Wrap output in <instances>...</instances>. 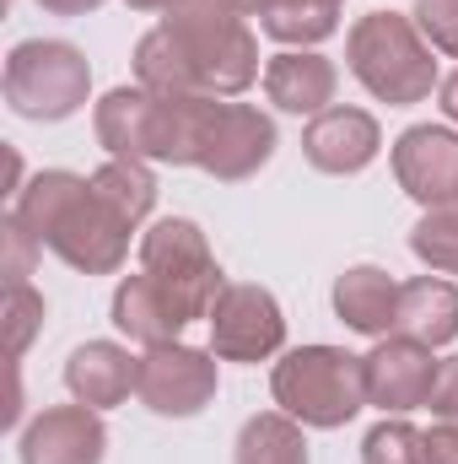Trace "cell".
Masks as SVG:
<instances>
[{
  "mask_svg": "<svg viewBox=\"0 0 458 464\" xmlns=\"http://www.w3.org/2000/svg\"><path fill=\"white\" fill-rule=\"evenodd\" d=\"M11 217L81 276H114L129 254V232H135L92 189V179L65 173V168L33 173L11 200Z\"/></svg>",
  "mask_w": 458,
  "mask_h": 464,
  "instance_id": "cell-1",
  "label": "cell"
},
{
  "mask_svg": "<svg viewBox=\"0 0 458 464\" xmlns=\"http://www.w3.org/2000/svg\"><path fill=\"white\" fill-rule=\"evenodd\" d=\"M205 103L211 98H162L135 87H114L92 130L109 146V157H140V162H173V168H195L200 162V130H205Z\"/></svg>",
  "mask_w": 458,
  "mask_h": 464,
  "instance_id": "cell-2",
  "label": "cell"
},
{
  "mask_svg": "<svg viewBox=\"0 0 458 464\" xmlns=\"http://www.w3.org/2000/svg\"><path fill=\"white\" fill-rule=\"evenodd\" d=\"M345 60H350V76L377 103H394V109L426 103L432 87H443L432 44L421 38L415 16H399V11H367L345 38Z\"/></svg>",
  "mask_w": 458,
  "mask_h": 464,
  "instance_id": "cell-3",
  "label": "cell"
},
{
  "mask_svg": "<svg viewBox=\"0 0 458 464\" xmlns=\"http://www.w3.org/2000/svg\"><path fill=\"white\" fill-rule=\"evenodd\" d=\"M162 27L184 49L200 98H237V92L253 87L259 38L248 33L243 11H232L227 0H184L178 11L162 16Z\"/></svg>",
  "mask_w": 458,
  "mask_h": 464,
  "instance_id": "cell-4",
  "label": "cell"
},
{
  "mask_svg": "<svg viewBox=\"0 0 458 464\" xmlns=\"http://www.w3.org/2000/svg\"><path fill=\"white\" fill-rule=\"evenodd\" d=\"M270 394L302 427L335 432L367 405V367L340 346H297L275 362Z\"/></svg>",
  "mask_w": 458,
  "mask_h": 464,
  "instance_id": "cell-5",
  "label": "cell"
},
{
  "mask_svg": "<svg viewBox=\"0 0 458 464\" xmlns=\"http://www.w3.org/2000/svg\"><path fill=\"white\" fill-rule=\"evenodd\" d=\"M5 109L16 119H33V124H60L71 119L87 92H92V65L76 44L65 38H22L11 54H5Z\"/></svg>",
  "mask_w": 458,
  "mask_h": 464,
  "instance_id": "cell-6",
  "label": "cell"
},
{
  "mask_svg": "<svg viewBox=\"0 0 458 464\" xmlns=\"http://www.w3.org/2000/svg\"><path fill=\"white\" fill-rule=\"evenodd\" d=\"M140 270L173 297V308L184 319H211L216 297H222V265L205 243V232L189 217H162L157 227L140 237Z\"/></svg>",
  "mask_w": 458,
  "mask_h": 464,
  "instance_id": "cell-7",
  "label": "cell"
},
{
  "mask_svg": "<svg viewBox=\"0 0 458 464\" xmlns=\"http://www.w3.org/2000/svg\"><path fill=\"white\" fill-rule=\"evenodd\" d=\"M275 157V124L259 114L253 103H232V98H211L205 103V130H200V162L211 179L237 184L253 179L264 162Z\"/></svg>",
  "mask_w": 458,
  "mask_h": 464,
  "instance_id": "cell-8",
  "label": "cell"
},
{
  "mask_svg": "<svg viewBox=\"0 0 458 464\" xmlns=\"http://www.w3.org/2000/svg\"><path fill=\"white\" fill-rule=\"evenodd\" d=\"M216 351H195L184 341H167V346H146L140 356V405L157 411V416H200L211 400H216Z\"/></svg>",
  "mask_w": 458,
  "mask_h": 464,
  "instance_id": "cell-9",
  "label": "cell"
},
{
  "mask_svg": "<svg viewBox=\"0 0 458 464\" xmlns=\"http://www.w3.org/2000/svg\"><path fill=\"white\" fill-rule=\"evenodd\" d=\"M286 346V314L264 286L227 281L211 308V351L222 362H270Z\"/></svg>",
  "mask_w": 458,
  "mask_h": 464,
  "instance_id": "cell-10",
  "label": "cell"
},
{
  "mask_svg": "<svg viewBox=\"0 0 458 464\" xmlns=\"http://www.w3.org/2000/svg\"><path fill=\"white\" fill-rule=\"evenodd\" d=\"M361 367H367V405L405 416V411L432 405V389H437V367L443 362L432 356V346H421L410 335H388V341H377V346L361 356Z\"/></svg>",
  "mask_w": 458,
  "mask_h": 464,
  "instance_id": "cell-11",
  "label": "cell"
},
{
  "mask_svg": "<svg viewBox=\"0 0 458 464\" xmlns=\"http://www.w3.org/2000/svg\"><path fill=\"white\" fill-rule=\"evenodd\" d=\"M394 179L415 206H458V130L410 124L394 140Z\"/></svg>",
  "mask_w": 458,
  "mask_h": 464,
  "instance_id": "cell-12",
  "label": "cell"
},
{
  "mask_svg": "<svg viewBox=\"0 0 458 464\" xmlns=\"http://www.w3.org/2000/svg\"><path fill=\"white\" fill-rule=\"evenodd\" d=\"M16 454H22V464H103V454H109L103 411H92V405H49L22 427Z\"/></svg>",
  "mask_w": 458,
  "mask_h": 464,
  "instance_id": "cell-13",
  "label": "cell"
},
{
  "mask_svg": "<svg viewBox=\"0 0 458 464\" xmlns=\"http://www.w3.org/2000/svg\"><path fill=\"white\" fill-rule=\"evenodd\" d=\"M302 151H308V162H313L319 173L350 179V173H361V168L377 162L383 130H377V119L367 114V109H340V103H335V109H324V114L308 119Z\"/></svg>",
  "mask_w": 458,
  "mask_h": 464,
  "instance_id": "cell-14",
  "label": "cell"
},
{
  "mask_svg": "<svg viewBox=\"0 0 458 464\" xmlns=\"http://www.w3.org/2000/svg\"><path fill=\"white\" fill-rule=\"evenodd\" d=\"M65 389H71L76 405L114 411L140 389V356H129L119 341H87L65 362Z\"/></svg>",
  "mask_w": 458,
  "mask_h": 464,
  "instance_id": "cell-15",
  "label": "cell"
},
{
  "mask_svg": "<svg viewBox=\"0 0 458 464\" xmlns=\"http://www.w3.org/2000/svg\"><path fill=\"white\" fill-rule=\"evenodd\" d=\"M335 87H340V71L319 49H281L264 65V98L281 114H324V109H335Z\"/></svg>",
  "mask_w": 458,
  "mask_h": 464,
  "instance_id": "cell-16",
  "label": "cell"
},
{
  "mask_svg": "<svg viewBox=\"0 0 458 464\" xmlns=\"http://www.w3.org/2000/svg\"><path fill=\"white\" fill-rule=\"evenodd\" d=\"M335 314L356 335L388 341L399 330V281L377 265H350L335 281Z\"/></svg>",
  "mask_w": 458,
  "mask_h": 464,
  "instance_id": "cell-17",
  "label": "cell"
},
{
  "mask_svg": "<svg viewBox=\"0 0 458 464\" xmlns=\"http://www.w3.org/2000/svg\"><path fill=\"white\" fill-rule=\"evenodd\" d=\"M114 324L119 335H129L135 346H167V341H178L184 335V314L173 308V297L140 270V276H124L114 286Z\"/></svg>",
  "mask_w": 458,
  "mask_h": 464,
  "instance_id": "cell-18",
  "label": "cell"
},
{
  "mask_svg": "<svg viewBox=\"0 0 458 464\" xmlns=\"http://www.w3.org/2000/svg\"><path fill=\"white\" fill-rule=\"evenodd\" d=\"M399 335H410L432 351L458 341V286L448 276L399 281Z\"/></svg>",
  "mask_w": 458,
  "mask_h": 464,
  "instance_id": "cell-19",
  "label": "cell"
},
{
  "mask_svg": "<svg viewBox=\"0 0 458 464\" xmlns=\"http://www.w3.org/2000/svg\"><path fill=\"white\" fill-rule=\"evenodd\" d=\"M232 464H308V438L302 421L286 411H264L248 416L237 443H232Z\"/></svg>",
  "mask_w": 458,
  "mask_h": 464,
  "instance_id": "cell-20",
  "label": "cell"
},
{
  "mask_svg": "<svg viewBox=\"0 0 458 464\" xmlns=\"http://www.w3.org/2000/svg\"><path fill=\"white\" fill-rule=\"evenodd\" d=\"M340 5L345 0H270L259 27L286 49H313L340 27Z\"/></svg>",
  "mask_w": 458,
  "mask_h": 464,
  "instance_id": "cell-21",
  "label": "cell"
},
{
  "mask_svg": "<svg viewBox=\"0 0 458 464\" xmlns=\"http://www.w3.org/2000/svg\"><path fill=\"white\" fill-rule=\"evenodd\" d=\"M135 82H140L146 92H162V98H200L184 49L173 44V33H167L162 22L135 44Z\"/></svg>",
  "mask_w": 458,
  "mask_h": 464,
  "instance_id": "cell-22",
  "label": "cell"
},
{
  "mask_svg": "<svg viewBox=\"0 0 458 464\" xmlns=\"http://www.w3.org/2000/svg\"><path fill=\"white\" fill-rule=\"evenodd\" d=\"M92 189L114 206L129 227H140V222L151 217V206H157V179H151V168H146L140 157H109V162L92 173Z\"/></svg>",
  "mask_w": 458,
  "mask_h": 464,
  "instance_id": "cell-23",
  "label": "cell"
},
{
  "mask_svg": "<svg viewBox=\"0 0 458 464\" xmlns=\"http://www.w3.org/2000/svg\"><path fill=\"white\" fill-rule=\"evenodd\" d=\"M410 248L432 276H458V206H432L410 232Z\"/></svg>",
  "mask_w": 458,
  "mask_h": 464,
  "instance_id": "cell-24",
  "label": "cell"
},
{
  "mask_svg": "<svg viewBox=\"0 0 458 464\" xmlns=\"http://www.w3.org/2000/svg\"><path fill=\"white\" fill-rule=\"evenodd\" d=\"M361 464H426V432H415L399 416H383L361 443Z\"/></svg>",
  "mask_w": 458,
  "mask_h": 464,
  "instance_id": "cell-25",
  "label": "cell"
},
{
  "mask_svg": "<svg viewBox=\"0 0 458 464\" xmlns=\"http://www.w3.org/2000/svg\"><path fill=\"white\" fill-rule=\"evenodd\" d=\"M43 324V292H33L27 281H11L5 286V330H11V356H22L27 341L38 335Z\"/></svg>",
  "mask_w": 458,
  "mask_h": 464,
  "instance_id": "cell-26",
  "label": "cell"
},
{
  "mask_svg": "<svg viewBox=\"0 0 458 464\" xmlns=\"http://www.w3.org/2000/svg\"><path fill=\"white\" fill-rule=\"evenodd\" d=\"M410 16H415L421 38H426L437 54L458 60V0H415Z\"/></svg>",
  "mask_w": 458,
  "mask_h": 464,
  "instance_id": "cell-27",
  "label": "cell"
},
{
  "mask_svg": "<svg viewBox=\"0 0 458 464\" xmlns=\"http://www.w3.org/2000/svg\"><path fill=\"white\" fill-rule=\"evenodd\" d=\"M0 232H5V286H11V281H27V276H33V259L43 254V243L22 227L11 211H5V227Z\"/></svg>",
  "mask_w": 458,
  "mask_h": 464,
  "instance_id": "cell-28",
  "label": "cell"
},
{
  "mask_svg": "<svg viewBox=\"0 0 458 464\" xmlns=\"http://www.w3.org/2000/svg\"><path fill=\"white\" fill-rule=\"evenodd\" d=\"M432 416H443V421H458V356H443V367H437Z\"/></svg>",
  "mask_w": 458,
  "mask_h": 464,
  "instance_id": "cell-29",
  "label": "cell"
},
{
  "mask_svg": "<svg viewBox=\"0 0 458 464\" xmlns=\"http://www.w3.org/2000/svg\"><path fill=\"white\" fill-rule=\"evenodd\" d=\"M426 464H458V421H437L426 432Z\"/></svg>",
  "mask_w": 458,
  "mask_h": 464,
  "instance_id": "cell-30",
  "label": "cell"
},
{
  "mask_svg": "<svg viewBox=\"0 0 458 464\" xmlns=\"http://www.w3.org/2000/svg\"><path fill=\"white\" fill-rule=\"evenodd\" d=\"M49 16H87V11H98L103 0H38Z\"/></svg>",
  "mask_w": 458,
  "mask_h": 464,
  "instance_id": "cell-31",
  "label": "cell"
},
{
  "mask_svg": "<svg viewBox=\"0 0 458 464\" xmlns=\"http://www.w3.org/2000/svg\"><path fill=\"white\" fill-rule=\"evenodd\" d=\"M437 98H443V114L458 124V71L453 76H443V87H437Z\"/></svg>",
  "mask_w": 458,
  "mask_h": 464,
  "instance_id": "cell-32",
  "label": "cell"
},
{
  "mask_svg": "<svg viewBox=\"0 0 458 464\" xmlns=\"http://www.w3.org/2000/svg\"><path fill=\"white\" fill-rule=\"evenodd\" d=\"M129 11H178L184 0H124Z\"/></svg>",
  "mask_w": 458,
  "mask_h": 464,
  "instance_id": "cell-33",
  "label": "cell"
},
{
  "mask_svg": "<svg viewBox=\"0 0 458 464\" xmlns=\"http://www.w3.org/2000/svg\"><path fill=\"white\" fill-rule=\"evenodd\" d=\"M232 11H243V16H264V5H270V0H227Z\"/></svg>",
  "mask_w": 458,
  "mask_h": 464,
  "instance_id": "cell-34",
  "label": "cell"
}]
</instances>
